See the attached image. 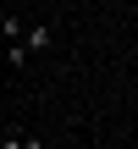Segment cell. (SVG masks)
<instances>
[{
  "instance_id": "cell-1",
  "label": "cell",
  "mask_w": 138,
  "mask_h": 149,
  "mask_svg": "<svg viewBox=\"0 0 138 149\" xmlns=\"http://www.w3.org/2000/svg\"><path fill=\"white\" fill-rule=\"evenodd\" d=\"M28 55H33V50H28L22 39H6V61H11V66H28Z\"/></svg>"
},
{
  "instance_id": "cell-2",
  "label": "cell",
  "mask_w": 138,
  "mask_h": 149,
  "mask_svg": "<svg viewBox=\"0 0 138 149\" xmlns=\"http://www.w3.org/2000/svg\"><path fill=\"white\" fill-rule=\"evenodd\" d=\"M22 44H28V50H44V44H50V28H44V22H39V28H28V39H22Z\"/></svg>"
},
{
  "instance_id": "cell-3",
  "label": "cell",
  "mask_w": 138,
  "mask_h": 149,
  "mask_svg": "<svg viewBox=\"0 0 138 149\" xmlns=\"http://www.w3.org/2000/svg\"><path fill=\"white\" fill-rule=\"evenodd\" d=\"M22 149H44V144H39V138H22Z\"/></svg>"
},
{
  "instance_id": "cell-4",
  "label": "cell",
  "mask_w": 138,
  "mask_h": 149,
  "mask_svg": "<svg viewBox=\"0 0 138 149\" xmlns=\"http://www.w3.org/2000/svg\"><path fill=\"white\" fill-rule=\"evenodd\" d=\"M0 149H22V138H6V144H0Z\"/></svg>"
}]
</instances>
